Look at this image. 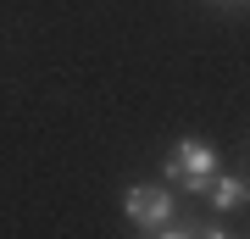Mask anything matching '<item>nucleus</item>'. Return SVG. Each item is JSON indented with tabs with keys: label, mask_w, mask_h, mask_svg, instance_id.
<instances>
[{
	"label": "nucleus",
	"mask_w": 250,
	"mask_h": 239,
	"mask_svg": "<svg viewBox=\"0 0 250 239\" xmlns=\"http://www.w3.org/2000/svg\"><path fill=\"white\" fill-rule=\"evenodd\" d=\"M123 206H128V222L134 228H167L172 222V195L161 184H134Z\"/></svg>",
	"instance_id": "obj_2"
},
{
	"label": "nucleus",
	"mask_w": 250,
	"mask_h": 239,
	"mask_svg": "<svg viewBox=\"0 0 250 239\" xmlns=\"http://www.w3.org/2000/svg\"><path fill=\"white\" fill-rule=\"evenodd\" d=\"M206 195H211V206L217 212H239L245 206V178H206Z\"/></svg>",
	"instance_id": "obj_3"
},
{
	"label": "nucleus",
	"mask_w": 250,
	"mask_h": 239,
	"mask_svg": "<svg viewBox=\"0 0 250 239\" xmlns=\"http://www.w3.org/2000/svg\"><path fill=\"white\" fill-rule=\"evenodd\" d=\"M217 173V151L206 139H184V145H172V156H167V178L172 184H184V189H206V178Z\"/></svg>",
	"instance_id": "obj_1"
}]
</instances>
